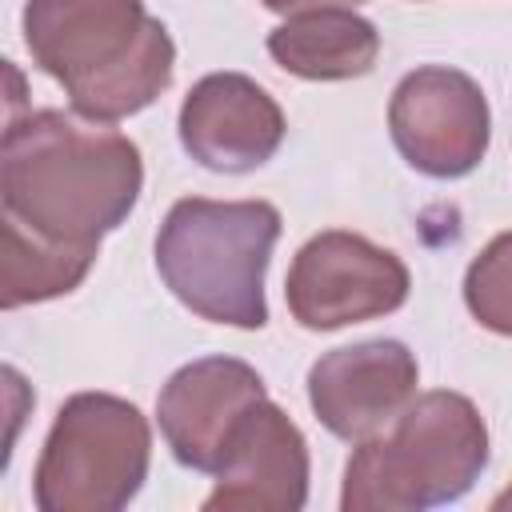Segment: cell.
<instances>
[{
    "label": "cell",
    "instance_id": "1",
    "mask_svg": "<svg viewBox=\"0 0 512 512\" xmlns=\"http://www.w3.org/2000/svg\"><path fill=\"white\" fill-rule=\"evenodd\" d=\"M140 184V148L96 120L80 124L44 108L4 128V212L52 240L100 248V236L136 208Z\"/></svg>",
    "mask_w": 512,
    "mask_h": 512
},
{
    "label": "cell",
    "instance_id": "2",
    "mask_svg": "<svg viewBox=\"0 0 512 512\" xmlns=\"http://www.w3.org/2000/svg\"><path fill=\"white\" fill-rule=\"evenodd\" d=\"M24 44L96 124L148 108L172 80L176 44L140 0H28Z\"/></svg>",
    "mask_w": 512,
    "mask_h": 512
},
{
    "label": "cell",
    "instance_id": "3",
    "mask_svg": "<svg viewBox=\"0 0 512 512\" xmlns=\"http://www.w3.org/2000/svg\"><path fill=\"white\" fill-rule=\"evenodd\" d=\"M280 236L268 200H176L156 236V272L196 316L232 328H264V272Z\"/></svg>",
    "mask_w": 512,
    "mask_h": 512
},
{
    "label": "cell",
    "instance_id": "4",
    "mask_svg": "<svg viewBox=\"0 0 512 512\" xmlns=\"http://www.w3.org/2000/svg\"><path fill=\"white\" fill-rule=\"evenodd\" d=\"M488 464V428L460 392H424L392 420L388 436H368L344 468V512H416L460 500Z\"/></svg>",
    "mask_w": 512,
    "mask_h": 512
},
{
    "label": "cell",
    "instance_id": "5",
    "mask_svg": "<svg viewBox=\"0 0 512 512\" xmlns=\"http://www.w3.org/2000/svg\"><path fill=\"white\" fill-rule=\"evenodd\" d=\"M152 432L136 404L108 392H76L56 412L36 464L44 512H116L148 476Z\"/></svg>",
    "mask_w": 512,
    "mask_h": 512
},
{
    "label": "cell",
    "instance_id": "6",
    "mask_svg": "<svg viewBox=\"0 0 512 512\" xmlns=\"http://www.w3.org/2000/svg\"><path fill=\"white\" fill-rule=\"evenodd\" d=\"M284 296L296 324L332 332L396 312L408 300V268L396 252L372 244L368 236L332 228L296 252Z\"/></svg>",
    "mask_w": 512,
    "mask_h": 512
},
{
    "label": "cell",
    "instance_id": "7",
    "mask_svg": "<svg viewBox=\"0 0 512 512\" xmlns=\"http://www.w3.org/2000/svg\"><path fill=\"white\" fill-rule=\"evenodd\" d=\"M388 128L400 156L416 172L456 180L484 160L492 116L472 76L444 64H424L396 84L388 104Z\"/></svg>",
    "mask_w": 512,
    "mask_h": 512
},
{
    "label": "cell",
    "instance_id": "8",
    "mask_svg": "<svg viewBox=\"0 0 512 512\" xmlns=\"http://www.w3.org/2000/svg\"><path fill=\"white\" fill-rule=\"evenodd\" d=\"M416 356L400 340H364L324 352L308 372V404L340 440H368L416 396Z\"/></svg>",
    "mask_w": 512,
    "mask_h": 512
},
{
    "label": "cell",
    "instance_id": "9",
    "mask_svg": "<svg viewBox=\"0 0 512 512\" xmlns=\"http://www.w3.org/2000/svg\"><path fill=\"white\" fill-rule=\"evenodd\" d=\"M256 400H264V380L256 368L232 356H208L184 364L164 384L156 416L172 456L184 468L216 472L232 444V432Z\"/></svg>",
    "mask_w": 512,
    "mask_h": 512
},
{
    "label": "cell",
    "instance_id": "10",
    "mask_svg": "<svg viewBox=\"0 0 512 512\" xmlns=\"http://www.w3.org/2000/svg\"><path fill=\"white\" fill-rule=\"evenodd\" d=\"M284 140L280 104L244 72H212L180 104V144L212 172H252Z\"/></svg>",
    "mask_w": 512,
    "mask_h": 512
},
{
    "label": "cell",
    "instance_id": "11",
    "mask_svg": "<svg viewBox=\"0 0 512 512\" xmlns=\"http://www.w3.org/2000/svg\"><path fill=\"white\" fill-rule=\"evenodd\" d=\"M308 496V444L264 396L248 408L216 468L208 512H296Z\"/></svg>",
    "mask_w": 512,
    "mask_h": 512
},
{
    "label": "cell",
    "instance_id": "12",
    "mask_svg": "<svg viewBox=\"0 0 512 512\" xmlns=\"http://www.w3.org/2000/svg\"><path fill=\"white\" fill-rule=\"evenodd\" d=\"M272 60L304 80H352L372 72L380 56V32L352 8H304L292 12L268 36Z\"/></svg>",
    "mask_w": 512,
    "mask_h": 512
},
{
    "label": "cell",
    "instance_id": "13",
    "mask_svg": "<svg viewBox=\"0 0 512 512\" xmlns=\"http://www.w3.org/2000/svg\"><path fill=\"white\" fill-rule=\"evenodd\" d=\"M92 260H96V244L52 240L4 212L0 300H4V308H20V304L64 296L88 276Z\"/></svg>",
    "mask_w": 512,
    "mask_h": 512
},
{
    "label": "cell",
    "instance_id": "14",
    "mask_svg": "<svg viewBox=\"0 0 512 512\" xmlns=\"http://www.w3.org/2000/svg\"><path fill=\"white\" fill-rule=\"evenodd\" d=\"M464 304L484 328L512 336V232L492 236L476 252L464 272Z\"/></svg>",
    "mask_w": 512,
    "mask_h": 512
},
{
    "label": "cell",
    "instance_id": "15",
    "mask_svg": "<svg viewBox=\"0 0 512 512\" xmlns=\"http://www.w3.org/2000/svg\"><path fill=\"white\" fill-rule=\"evenodd\" d=\"M332 4L348 8L360 0H264V8H272V12H304V8H332Z\"/></svg>",
    "mask_w": 512,
    "mask_h": 512
},
{
    "label": "cell",
    "instance_id": "16",
    "mask_svg": "<svg viewBox=\"0 0 512 512\" xmlns=\"http://www.w3.org/2000/svg\"><path fill=\"white\" fill-rule=\"evenodd\" d=\"M492 508H512V488H508L504 496H496V500H492Z\"/></svg>",
    "mask_w": 512,
    "mask_h": 512
}]
</instances>
